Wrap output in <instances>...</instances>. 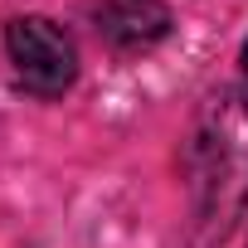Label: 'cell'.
<instances>
[{
    "label": "cell",
    "mask_w": 248,
    "mask_h": 248,
    "mask_svg": "<svg viewBox=\"0 0 248 248\" xmlns=\"http://www.w3.org/2000/svg\"><path fill=\"white\" fill-rule=\"evenodd\" d=\"M190 209L200 238H224L233 219L248 209V97L219 93L195 117L185 146Z\"/></svg>",
    "instance_id": "cell-1"
},
{
    "label": "cell",
    "mask_w": 248,
    "mask_h": 248,
    "mask_svg": "<svg viewBox=\"0 0 248 248\" xmlns=\"http://www.w3.org/2000/svg\"><path fill=\"white\" fill-rule=\"evenodd\" d=\"M5 54L15 63V78L34 97H63L78 83V49L73 39L44 20V15H20L5 25Z\"/></svg>",
    "instance_id": "cell-2"
},
{
    "label": "cell",
    "mask_w": 248,
    "mask_h": 248,
    "mask_svg": "<svg viewBox=\"0 0 248 248\" xmlns=\"http://www.w3.org/2000/svg\"><path fill=\"white\" fill-rule=\"evenodd\" d=\"M97 34L117 54H141L170 34V5L166 0H97Z\"/></svg>",
    "instance_id": "cell-3"
},
{
    "label": "cell",
    "mask_w": 248,
    "mask_h": 248,
    "mask_svg": "<svg viewBox=\"0 0 248 248\" xmlns=\"http://www.w3.org/2000/svg\"><path fill=\"white\" fill-rule=\"evenodd\" d=\"M238 78H243V88H238V93L248 97V39H243V49H238Z\"/></svg>",
    "instance_id": "cell-4"
}]
</instances>
